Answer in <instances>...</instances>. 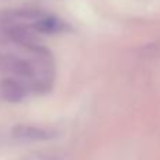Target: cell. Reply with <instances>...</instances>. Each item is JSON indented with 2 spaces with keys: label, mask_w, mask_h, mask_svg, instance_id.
<instances>
[{
  "label": "cell",
  "mask_w": 160,
  "mask_h": 160,
  "mask_svg": "<svg viewBox=\"0 0 160 160\" xmlns=\"http://www.w3.org/2000/svg\"><path fill=\"white\" fill-rule=\"evenodd\" d=\"M32 27L35 31L42 32V34H59V32H65V31L70 30L68 22H65L59 17L44 16V14L34 21Z\"/></svg>",
  "instance_id": "1"
},
{
  "label": "cell",
  "mask_w": 160,
  "mask_h": 160,
  "mask_svg": "<svg viewBox=\"0 0 160 160\" xmlns=\"http://www.w3.org/2000/svg\"><path fill=\"white\" fill-rule=\"evenodd\" d=\"M13 135L18 139H25V141H48L55 136V132L45 129V128L20 125L14 128Z\"/></svg>",
  "instance_id": "2"
},
{
  "label": "cell",
  "mask_w": 160,
  "mask_h": 160,
  "mask_svg": "<svg viewBox=\"0 0 160 160\" xmlns=\"http://www.w3.org/2000/svg\"><path fill=\"white\" fill-rule=\"evenodd\" d=\"M2 93L4 98L8 101H20L24 96L22 87L13 80H4L2 83Z\"/></svg>",
  "instance_id": "3"
}]
</instances>
